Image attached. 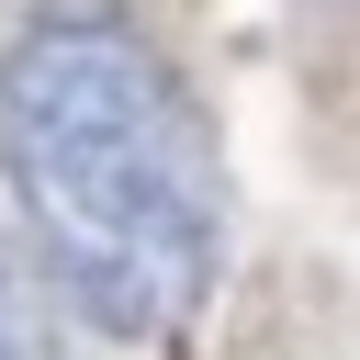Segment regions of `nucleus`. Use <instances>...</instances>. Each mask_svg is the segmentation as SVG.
Wrapping results in <instances>:
<instances>
[{
  "instance_id": "nucleus-1",
  "label": "nucleus",
  "mask_w": 360,
  "mask_h": 360,
  "mask_svg": "<svg viewBox=\"0 0 360 360\" xmlns=\"http://www.w3.org/2000/svg\"><path fill=\"white\" fill-rule=\"evenodd\" d=\"M0 180L34 270L124 349H169L225 270L202 101L112 0H45L0 45Z\"/></svg>"
},
{
  "instance_id": "nucleus-2",
  "label": "nucleus",
  "mask_w": 360,
  "mask_h": 360,
  "mask_svg": "<svg viewBox=\"0 0 360 360\" xmlns=\"http://www.w3.org/2000/svg\"><path fill=\"white\" fill-rule=\"evenodd\" d=\"M45 270H34V248H11L0 236V360H56V315H45Z\"/></svg>"
}]
</instances>
